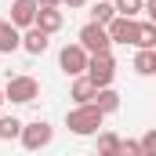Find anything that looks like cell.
<instances>
[{
    "label": "cell",
    "instance_id": "6da1fadb",
    "mask_svg": "<svg viewBox=\"0 0 156 156\" xmlns=\"http://www.w3.org/2000/svg\"><path fill=\"white\" fill-rule=\"evenodd\" d=\"M102 120H105V113H102L98 105H76V109L66 113V127H69L73 134H80V138H87V134H98Z\"/></svg>",
    "mask_w": 156,
    "mask_h": 156
},
{
    "label": "cell",
    "instance_id": "7a4b0ae2",
    "mask_svg": "<svg viewBox=\"0 0 156 156\" xmlns=\"http://www.w3.org/2000/svg\"><path fill=\"white\" fill-rule=\"evenodd\" d=\"M4 98L15 102V105H29L40 98V80L37 76H11L4 87Z\"/></svg>",
    "mask_w": 156,
    "mask_h": 156
},
{
    "label": "cell",
    "instance_id": "3957f363",
    "mask_svg": "<svg viewBox=\"0 0 156 156\" xmlns=\"http://www.w3.org/2000/svg\"><path fill=\"white\" fill-rule=\"evenodd\" d=\"M87 80L102 91V87H113V80H116V58L113 55H91V62H87Z\"/></svg>",
    "mask_w": 156,
    "mask_h": 156
},
{
    "label": "cell",
    "instance_id": "277c9868",
    "mask_svg": "<svg viewBox=\"0 0 156 156\" xmlns=\"http://www.w3.org/2000/svg\"><path fill=\"white\" fill-rule=\"evenodd\" d=\"M80 47L87 51V55H109V47H113V40H109V29L105 26H98V22H87L83 29H80Z\"/></svg>",
    "mask_w": 156,
    "mask_h": 156
},
{
    "label": "cell",
    "instance_id": "5b68a950",
    "mask_svg": "<svg viewBox=\"0 0 156 156\" xmlns=\"http://www.w3.org/2000/svg\"><path fill=\"white\" fill-rule=\"evenodd\" d=\"M87 62H91V55L80 47V44H66L62 51H58V66H62V73L66 76H87Z\"/></svg>",
    "mask_w": 156,
    "mask_h": 156
},
{
    "label": "cell",
    "instance_id": "8992f818",
    "mask_svg": "<svg viewBox=\"0 0 156 156\" xmlns=\"http://www.w3.org/2000/svg\"><path fill=\"white\" fill-rule=\"evenodd\" d=\"M51 138H55V127H51L47 120H33V123H26V127H22V145H26L29 153L47 149V145H51Z\"/></svg>",
    "mask_w": 156,
    "mask_h": 156
},
{
    "label": "cell",
    "instance_id": "52a82bcc",
    "mask_svg": "<svg viewBox=\"0 0 156 156\" xmlns=\"http://www.w3.org/2000/svg\"><path fill=\"white\" fill-rule=\"evenodd\" d=\"M37 11H40L37 0H11V26L33 29V26H37Z\"/></svg>",
    "mask_w": 156,
    "mask_h": 156
},
{
    "label": "cell",
    "instance_id": "ba28073f",
    "mask_svg": "<svg viewBox=\"0 0 156 156\" xmlns=\"http://www.w3.org/2000/svg\"><path fill=\"white\" fill-rule=\"evenodd\" d=\"M105 29H109V40H113V44H134V40H138V22H134V18H120L116 15Z\"/></svg>",
    "mask_w": 156,
    "mask_h": 156
},
{
    "label": "cell",
    "instance_id": "9c48e42d",
    "mask_svg": "<svg viewBox=\"0 0 156 156\" xmlns=\"http://www.w3.org/2000/svg\"><path fill=\"white\" fill-rule=\"evenodd\" d=\"M94 94H98V87H94L87 76H76V80H73V87H69V98H73L76 105H91Z\"/></svg>",
    "mask_w": 156,
    "mask_h": 156
},
{
    "label": "cell",
    "instance_id": "30bf717a",
    "mask_svg": "<svg viewBox=\"0 0 156 156\" xmlns=\"http://www.w3.org/2000/svg\"><path fill=\"white\" fill-rule=\"evenodd\" d=\"M47 44H51V40H47V33H44V29H37V26L22 33V51H29V55H44V51H47Z\"/></svg>",
    "mask_w": 156,
    "mask_h": 156
},
{
    "label": "cell",
    "instance_id": "8fae6325",
    "mask_svg": "<svg viewBox=\"0 0 156 156\" xmlns=\"http://www.w3.org/2000/svg\"><path fill=\"white\" fill-rule=\"evenodd\" d=\"M37 29H44L47 37L58 33V29H62V11H58V7H40L37 11Z\"/></svg>",
    "mask_w": 156,
    "mask_h": 156
},
{
    "label": "cell",
    "instance_id": "7c38bea8",
    "mask_svg": "<svg viewBox=\"0 0 156 156\" xmlns=\"http://www.w3.org/2000/svg\"><path fill=\"white\" fill-rule=\"evenodd\" d=\"M18 47H22V29L11 26V22H4V26H0V55H11V51H18Z\"/></svg>",
    "mask_w": 156,
    "mask_h": 156
},
{
    "label": "cell",
    "instance_id": "4fadbf2b",
    "mask_svg": "<svg viewBox=\"0 0 156 156\" xmlns=\"http://www.w3.org/2000/svg\"><path fill=\"white\" fill-rule=\"evenodd\" d=\"M91 105H98V109L109 116V113H116V109H120V94L113 91V87H102V91L94 94V102H91Z\"/></svg>",
    "mask_w": 156,
    "mask_h": 156
},
{
    "label": "cell",
    "instance_id": "5bb4252c",
    "mask_svg": "<svg viewBox=\"0 0 156 156\" xmlns=\"http://www.w3.org/2000/svg\"><path fill=\"white\" fill-rule=\"evenodd\" d=\"M120 145H123L120 134H113V131H98V156H116Z\"/></svg>",
    "mask_w": 156,
    "mask_h": 156
},
{
    "label": "cell",
    "instance_id": "9a60e30c",
    "mask_svg": "<svg viewBox=\"0 0 156 156\" xmlns=\"http://www.w3.org/2000/svg\"><path fill=\"white\" fill-rule=\"evenodd\" d=\"M138 51H156V26L153 22H138V40H134Z\"/></svg>",
    "mask_w": 156,
    "mask_h": 156
},
{
    "label": "cell",
    "instance_id": "2e32d148",
    "mask_svg": "<svg viewBox=\"0 0 156 156\" xmlns=\"http://www.w3.org/2000/svg\"><path fill=\"white\" fill-rule=\"evenodd\" d=\"M22 120L18 116H0V142H11V138H22Z\"/></svg>",
    "mask_w": 156,
    "mask_h": 156
},
{
    "label": "cell",
    "instance_id": "e0dca14e",
    "mask_svg": "<svg viewBox=\"0 0 156 156\" xmlns=\"http://www.w3.org/2000/svg\"><path fill=\"white\" fill-rule=\"evenodd\" d=\"M134 73L156 76V51H138V55H134Z\"/></svg>",
    "mask_w": 156,
    "mask_h": 156
},
{
    "label": "cell",
    "instance_id": "ac0fdd59",
    "mask_svg": "<svg viewBox=\"0 0 156 156\" xmlns=\"http://www.w3.org/2000/svg\"><path fill=\"white\" fill-rule=\"evenodd\" d=\"M116 18V7L109 4V0H98L94 7H91V22H98V26H109Z\"/></svg>",
    "mask_w": 156,
    "mask_h": 156
},
{
    "label": "cell",
    "instance_id": "d6986e66",
    "mask_svg": "<svg viewBox=\"0 0 156 156\" xmlns=\"http://www.w3.org/2000/svg\"><path fill=\"white\" fill-rule=\"evenodd\" d=\"M113 7L120 18H134L138 11H145V0H113Z\"/></svg>",
    "mask_w": 156,
    "mask_h": 156
},
{
    "label": "cell",
    "instance_id": "ffe728a7",
    "mask_svg": "<svg viewBox=\"0 0 156 156\" xmlns=\"http://www.w3.org/2000/svg\"><path fill=\"white\" fill-rule=\"evenodd\" d=\"M138 142H142V156H156V127H149Z\"/></svg>",
    "mask_w": 156,
    "mask_h": 156
},
{
    "label": "cell",
    "instance_id": "44dd1931",
    "mask_svg": "<svg viewBox=\"0 0 156 156\" xmlns=\"http://www.w3.org/2000/svg\"><path fill=\"white\" fill-rule=\"evenodd\" d=\"M120 156H142V142H138V138H123Z\"/></svg>",
    "mask_w": 156,
    "mask_h": 156
},
{
    "label": "cell",
    "instance_id": "7402d4cb",
    "mask_svg": "<svg viewBox=\"0 0 156 156\" xmlns=\"http://www.w3.org/2000/svg\"><path fill=\"white\" fill-rule=\"evenodd\" d=\"M145 11H149V22L156 26V4H153V0H145Z\"/></svg>",
    "mask_w": 156,
    "mask_h": 156
},
{
    "label": "cell",
    "instance_id": "603a6c76",
    "mask_svg": "<svg viewBox=\"0 0 156 156\" xmlns=\"http://www.w3.org/2000/svg\"><path fill=\"white\" fill-rule=\"evenodd\" d=\"M40 7H62V0H37Z\"/></svg>",
    "mask_w": 156,
    "mask_h": 156
},
{
    "label": "cell",
    "instance_id": "cb8c5ba5",
    "mask_svg": "<svg viewBox=\"0 0 156 156\" xmlns=\"http://www.w3.org/2000/svg\"><path fill=\"white\" fill-rule=\"evenodd\" d=\"M62 4H66V7H69V11H73V7H83V4H87V0H62Z\"/></svg>",
    "mask_w": 156,
    "mask_h": 156
},
{
    "label": "cell",
    "instance_id": "d4e9b609",
    "mask_svg": "<svg viewBox=\"0 0 156 156\" xmlns=\"http://www.w3.org/2000/svg\"><path fill=\"white\" fill-rule=\"evenodd\" d=\"M4 102H7V98H4V91H0V105H4Z\"/></svg>",
    "mask_w": 156,
    "mask_h": 156
},
{
    "label": "cell",
    "instance_id": "484cf974",
    "mask_svg": "<svg viewBox=\"0 0 156 156\" xmlns=\"http://www.w3.org/2000/svg\"><path fill=\"white\" fill-rule=\"evenodd\" d=\"M0 26H4V18H0Z\"/></svg>",
    "mask_w": 156,
    "mask_h": 156
},
{
    "label": "cell",
    "instance_id": "4316f807",
    "mask_svg": "<svg viewBox=\"0 0 156 156\" xmlns=\"http://www.w3.org/2000/svg\"><path fill=\"white\" fill-rule=\"evenodd\" d=\"M153 4H156V0H153Z\"/></svg>",
    "mask_w": 156,
    "mask_h": 156
},
{
    "label": "cell",
    "instance_id": "83f0119b",
    "mask_svg": "<svg viewBox=\"0 0 156 156\" xmlns=\"http://www.w3.org/2000/svg\"><path fill=\"white\" fill-rule=\"evenodd\" d=\"M116 156H120V153H116Z\"/></svg>",
    "mask_w": 156,
    "mask_h": 156
}]
</instances>
